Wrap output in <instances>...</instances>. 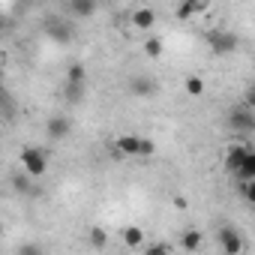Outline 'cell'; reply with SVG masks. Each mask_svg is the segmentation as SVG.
Segmentation results:
<instances>
[{"label":"cell","instance_id":"11","mask_svg":"<svg viewBox=\"0 0 255 255\" xmlns=\"http://www.w3.org/2000/svg\"><path fill=\"white\" fill-rule=\"evenodd\" d=\"M153 21H156L153 9H138V12H132V24H135L138 30H150V27H153Z\"/></svg>","mask_w":255,"mask_h":255},{"label":"cell","instance_id":"8","mask_svg":"<svg viewBox=\"0 0 255 255\" xmlns=\"http://www.w3.org/2000/svg\"><path fill=\"white\" fill-rule=\"evenodd\" d=\"M201 9H207V0H183L174 15H177L180 21H186V18H192L195 12H201Z\"/></svg>","mask_w":255,"mask_h":255},{"label":"cell","instance_id":"3","mask_svg":"<svg viewBox=\"0 0 255 255\" xmlns=\"http://www.w3.org/2000/svg\"><path fill=\"white\" fill-rule=\"evenodd\" d=\"M114 150L120 156H141L144 153V138H138V135H117Z\"/></svg>","mask_w":255,"mask_h":255},{"label":"cell","instance_id":"12","mask_svg":"<svg viewBox=\"0 0 255 255\" xmlns=\"http://www.w3.org/2000/svg\"><path fill=\"white\" fill-rule=\"evenodd\" d=\"M234 174H237L243 183H246V180H255V153H252V150H249V156L243 159V165H240Z\"/></svg>","mask_w":255,"mask_h":255},{"label":"cell","instance_id":"22","mask_svg":"<svg viewBox=\"0 0 255 255\" xmlns=\"http://www.w3.org/2000/svg\"><path fill=\"white\" fill-rule=\"evenodd\" d=\"M144 252L147 255H159V252H168V246L165 243H156V246H144Z\"/></svg>","mask_w":255,"mask_h":255},{"label":"cell","instance_id":"19","mask_svg":"<svg viewBox=\"0 0 255 255\" xmlns=\"http://www.w3.org/2000/svg\"><path fill=\"white\" fill-rule=\"evenodd\" d=\"M81 87H84V84L69 81V84H66V99H69V102H78V99H81Z\"/></svg>","mask_w":255,"mask_h":255},{"label":"cell","instance_id":"2","mask_svg":"<svg viewBox=\"0 0 255 255\" xmlns=\"http://www.w3.org/2000/svg\"><path fill=\"white\" fill-rule=\"evenodd\" d=\"M228 126L234 132H240V135H246V132H255V108H234L231 114H228Z\"/></svg>","mask_w":255,"mask_h":255},{"label":"cell","instance_id":"23","mask_svg":"<svg viewBox=\"0 0 255 255\" xmlns=\"http://www.w3.org/2000/svg\"><path fill=\"white\" fill-rule=\"evenodd\" d=\"M246 108H255V87L246 90Z\"/></svg>","mask_w":255,"mask_h":255},{"label":"cell","instance_id":"4","mask_svg":"<svg viewBox=\"0 0 255 255\" xmlns=\"http://www.w3.org/2000/svg\"><path fill=\"white\" fill-rule=\"evenodd\" d=\"M207 45L216 51V54H231L234 48H237V39L231 36V33H222V30H213L210 36H207Z\"/></svg>","mask_w":255,"mask_h":255},{"label":"cell","instance_id":"5","mask_svg":"<svg viewBox=\"0 0 255 255\" xmlns=\"http://www.w3.org/2000/svg\"><path fill=\"white\" fill-rule=\"evenodd\" d=\"M45 33H48V39H54V42H66V39L72 36V27H69L66 21H60V18H48V21H45Z\"/></svg>","mask_w":255,"mask_h":255},{"label":"cell","instance_id":"16","mask_svg":"<svg viewBox=\"0 0 255 255\" xmlns=\"http://www.w3.org/2000/svg\"><path fill=\"white\" fill-rule=\"evenodd\" d=\"M66 78L75 81V84H84V66H81V63H72V66L66 69Z\"/></svg>","mask_w":255,"mask_h":255},{"label":"cell","instance_id":"17","mask_svg":"<svg viewBox=\"0 0 255 255\" xmlns=\"http://www.w3.org/2000/svg\"><path fill=\"white\" fill-rule=\"evenodd\" d=\"M201 246V234L198 231H186L183 234V249H198Z\"/></svg>","mask_w":255,"mask_h":255},{"label":"cell","instance_id":"1","mask_svg":"<svg viewBox=\"0 0 255 255\" xmlns=\"http://www.w3.org/2000/svg\"><path fill=\"white\" fill-rule=\"evenodd\" d=\"M21 165H24V171L30 177H42L48 171V159H45V153L39 147H24L21 150Z\"/></svg>","mask_w":255,"mask_h":255},{"label":"cell","instance_id":"9","mask_svg":"<svg viewBox=\"0 0 255 255\" xmlns=\"http://www.w3.org/2000/svg\"><path fill=\"white\" fill-rule=\"evenodd\" d=\"M249 156V147H243V144H234L231 150H228V156H225V165H228V171H237L240 165H243V159Z\"/></svg>","mask_w":255,"mask_h":255},{"label":"cell","instance_id":"18","mask_svg":"<svg viewBox=\"0 0 255 255\" xmlns=\"http://www.w3.org/2000/svg\"><path fill=\"white\" fill-rule=\"evenodd\" d=\"M132 90H135V93H153V81H147V78H135V81H132Z\"/></svg>","mask_w":255,"mask_h":255},{"label":"cell","instance_id":"15","mask_svg":"<svg viewBox=\"0 0 255 255\" xmlns=\"http://www.w3.org/2000/svg\"><path fill=\"white\" fill-rule=\"evenodd\" d=\"M144 54H147V57H159V54H162V42H159L156 36L144 39Z\"/></svg>","mask_w":255,"mask_h":255},{"label":"cell","instance_id":"10","mask_svg":"<svg viewBox=\"0 0 255 255\" xmlns=\"http://www.w3.org/2000/svg\"><path fill=\"white\" fill-rule=\"evenodd\" d=\"M96 9V0H69V12L75 18H90Z\"/></svg>","mask_w":255,"mask_h":255},{"label":"cell","instance_id":"7","mask_svg":"<svg viewBox=\"0 0 255 255\" xmlns=\"http://www.w3.org/2000/svg\"><path fill=\"white\" fill-rule=\"evenodd\" d=\"M219 243H222V249H225L228 255H234V252L243 249V243H240V237H237L234 228H222V231H219Z\"/></svg>","mask_w":255,"mask_h":255},{"label":"cell","instance_id":"6","mask_svg":"<svg viewBox=\"0 0 255 255\" xmlns=\"http://www.w3.org/2000/svg\"><path fill=\"white\" fill-rule=\"evenodd\" d=\"M69 129H72V123H69L66 117H51V120L45 123V132H48L51 138H66Z\"/></svg>","mask_w":255,"mask_h":255},{"label":"cell","instance_id":"14","mask_svg":"<svg viewBox=\"0 0 255 255\" xmlns=\"http://www.w3.org/2000/svg\"><path fill=\"white\" fill-rule=\"evenodd\" d=\"M183 87H186V93H189V96H201V93H204V81H201L198 75H189Z\"/></svg>","mask_w":255,"mask_h":255},{"label":"cell","instance_id":"20","mask_svg":"<svg viewBox=\"0 0 255 255\" xmlns=\"http://www.w3.org/2000/svg\"><path fill=\"white\" fill-rule=\"evenodd\" d=\"M243 195H246L249 204H255V180H246L243 183Z\"/></svg>","mask_w":255,"mask_h":255},{"label":"cell","instance_id":"13","mask_svg":"<svg viewBox=\"0 0 255 255\" xmlns=\"http://www.w3.org/2000/svg\"><path fill=\"white\" fill-rule=\"evenodd\" d=\"M123 240H126V246H129V249H138V246H144V231L132 225V228L123 231Z\"/></svg>","mask_w":255,"mask_h":255},{"label":"cell","instance_id":"21","mask_svg":"<svg viewBox=\"0 0 255 255\" xmlns=\"http://www.w3.org/2000/svg\"><path fill=\"white\" fill-rule=\"evenodd\" d=\"M90 243L102 249V246H105V231H99V228H96V231H90Z\"/></svg>","mask_w":255,"mask_h":255}]
</instances>
